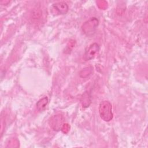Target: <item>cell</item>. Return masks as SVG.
Returning <instances> with one entry per match:
<instances>
[{
	"mask_svg": "<svg viewBox=\"0 0 148 148\" xmlns=\"http://www.w3.org/2000/svg\"><path fill=\"white\" fill-rule=\"evenodd\" d=\"M48 102H49V99L47 97H44L40 98L36 102V104L37 109L39 112H42V111L46 109V106L48 104Z\"/></svg>",
	"mask_w": 148,
	"mask_h": 148,
	"instance_id": "7",
	"label": "cell"
},
{
	"mask_svg": "<svg viewBox=\"0 0 148 148\" xmlns=\"http://www.w3.org/2000/svg\"><path fill=\"white\" fill-rule=\"evenodd\" d=\"M99 24V20L96 17L90 18L88 20L86 21L82 25V29L83 32L88 35L90 36L95 33V29Z\"/></svg>",
	"mask_w": 148,
	"mask_h": 148,
	"instance_id": "2",
	"label": "cell"
},
{
	"mask_svg": "<svg viewBox=\"0 0 148 148\" xmlns=\"http://www.w3.org/2000/svg\"><path fill=\"white\" fill-rule=\"evenodd\" d=\"M49 124L54 131H59L61 130L64 124V117L60 114H54L50 117Z\"/></svg>",
	"mask_w": 148,
	"mask_h": 148,
	"instance_id": "3",
	"label": "cell"
},
{
	"mask_svg": "<svg viewBox=\"0 0 148 148\" xmlns=\"http://www.w3.org/2000/svg\"><path fill=\"white\" fill-rule=\"evenodd\" d=\"M92 68L91 67H87L83 70H82L80 72V76L81 77H86L89 76L92 72Z\"/></svg>",
	"mask_w": 148,
	"mask_h": 148,
	"instance_id": "8",
	"label": "cell"
},
{
	"mask_svg": "<svg viewBox=\"0 0 148 148\" xmlns=\"http://www.w3.org/2000/svg\"><path fill=\"white\" fill-rule=\"evenodd\" d=\"M53 8L60 14H66L69 10V7L67 3L65 2H59L53 4Z\"/></svg>",
	"mask_w": 148,
	"mask_h": 148,
	"instance_id": "5",
	"label": "cell"
},
{
	"mask_svg": "<svg viewBox=\"0 0 148 148\" xmlns=\"http://www.w3.org/2000/svg\"><path fill=\"white\" fill-rule=\"evenodd\" d=\"M69 128H70V126H69V125L68 124H63L61 130L64 133L66 134V133H67L69 131Z\"/></svg>",
	"mask_w": 148,
	"mask_h": 148,
	"instance_id": "9",
	"label": "cell"
},
{
	"mask_svg": "<svg viewBox=\"0 0 148 148\" xmlns=\"http://www.w3.org/2000/svg\"><path fill=\"white\" fill-rule=\"evenodd\" d=\"M100 49L99 45L97 43H93L90 45L88 49L86 50L84 54V58L86 61L91 60L95 57V55L99 51Z\"/></svg>",
	"mask_w": 148,
	"mask_h": 148,
	"instance_id": "4",
	"label": "cell"
},
{
	"mask_svg": "<svg viewBox=\"0 0 148 148\" xmlns=\"http://www.w3.org/2000/svg\"><path fill=\"white\" fill-rule=\"evenodd\" d=\"M99 113L100 117L105 121L109 122L113 119V114L111 103L108 101L101 102L99 105Z\"/></svg>",
	"mask_w": 148,
	"mask_h": 148,
	"instance_id": "1",
	"label": "cell"
},
{
	"mask_svg": "<svg viewBox=\"0 0 148 148\" xmlns=\"http://www.w3.org/2000/svg\"><path fill=\"white\" fill-rule=\"evenodd\" d=\"M80 102L83 108H86L89 107L91 103V95L90 93L87 91H86L84 92H83L81 97Z\"/></svg>",
	"mask_w": 148,
	"mask_h": 148,
	"instance_id": "6",
	"label": "cell"
}]
</instances>
